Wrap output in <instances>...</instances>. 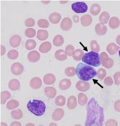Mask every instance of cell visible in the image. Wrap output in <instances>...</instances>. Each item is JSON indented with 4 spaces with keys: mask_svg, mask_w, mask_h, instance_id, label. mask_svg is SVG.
Wrapping results in <instances>:
<instances>
[{
    "mask_svg": "<svg viewBox=\"0 0 120 126\" xmlns=\"http://www.w3.org/2000/svg\"><path fill=\"white\" fill-rule=\"evenodd\" d=\"M86 126H102L103 125L104 116L103 109L94 98H91L87 105Z\"/></svg>",
    "mask_w": 120,
    "mask_h": 126,
    "instance_id": "cell-1",
    "label": "cell"
},
{
    "mask_svg": "<svg viewBox=\"0 0 120 126\" xmlns=\"http://www.w3.org/2000/svg\"><path fill=\"white\" fill-rule=\"evenodd\" d=\"M76 74L80 79L87 82L97 76L98 72L92 66L80 63L77 66Z\"/></svg>",
    "mask_w": 120,
    "mask_h": 126,
    "instance_id": "cell-2",
    "label": "cell"
},
{
    "mask_svg": "<svg viewBox=\"0 0 120 126\" xmlns=\"http://www.w3.org/2000/svg\"><path fill=\"white\" fill-rule=\"evenodd\" d=\"M27 108L33 114L40 116L43 115L46 110V105L43 101L37 99L30 100L27 104Z\"/></svg>",
    "mask_w": 120,
    "mask_h": 126,
    "instance_id": "cell-3",
    "label": "cell"
},
{
    "mask_svg": "<svg viewBox=\"0 0 120 126\" xmlns=\"http://www.w3.org/2000/svg\"><path fill=\"white\" fill-rule=\"evenodd\" d=\"M82 61L85 64L91 66L97 67L101 64V61L99 53L91 52L85 53L83 55Z\"/></svg>",
    "mask_w": 120,
    "mask_h": 126,
    "instance_id": "cell-4",
    "label": "cell"
},
{
    "mask_svg": "<svg viewBox=\"0 0 120 126\" xmlns=\"http://www.w3.org/2000/svg\"><path fill=\"white\" fill-rule=\"evenodd\" d=\"M72 9L77 14L85 13L88 10V6L83 2H78L72 4Z\"/></svg>",
    "mask_w": 120,
    "mask_h": 126,
    "instance_id": "cell-5",
    "label": "cell"
},
{
    "mask_svg": "<svg viewBox=\"0 0 120 126\" xmlns=\"http://www.w3.org/2000/svg\"><path fill=\"white\" fill-rule=\"evenodd\" d=\"M102 64L104 67L107 69L112 68L114 65V60L110 58L106 52H102L100 55Z\"/></svg>",
    "mask_w": 120,
    "mask_h": 126,
    "instance_id": "cell-6",
    "label": "cell"
},
{
    "mask_svg": "<svg viewBox=\"0 0 120 126\" xmlns=\"http://www.w3.org/2000/svg\"><path fill=\"white\" fill-rule=\"evenodd\" d=\"M10 70L11 73L14 75H20L22 74L24 71L23 65L20 62H15L12 64Z\"/></svg>",
    "mask_w": 120,
    "mask_h": 126,
    "instance_id": "cell-7",
    "label": "cell"
},
{
    "mask_svg": "<svg viewBox=\"0 0 120 126\" xmlns=\"http://www.w3.org/2000/svg\"><path fill=\"white\" fill-rule=\"evenodd\" d=\"M72 21L68 17H65L61 21L60 28L62 30L65 31H69L72 27Z\"/></svg>",
    "mask_w": 120,
    "mask_h": 126,
    "instance_id": "cell-8",
    "label": "cell"
},
{
    "mask_svg": "<svg viewBox=\"0 0 120 126\" xmlns=\"http://www.w3.org/2000/svg\"><path fill=\"white\" fill-rule=\"evenodd\" d=\"M76 89L81 92H86L90 88L89 83L86 81L79 80L76 85Z\"/></svg>",
    "mask_w": 120,
    "mask_h": 126,
    "instance_id": "cell-9",
    "label": "cell"
},
{
    "mask_svg": "<svg viewBox=\"0 0 120 126\" xmlns=\"http://www.w3.org/2000/svg\"><path fill=\"white\" fill-rule=\"evenodd\" d=\"M40 58V55L37 50H32L28 55V60L31 63L38 62Z\"/></svg>",
    "mask_w": 120,
    "mask_h": 126,
    "instance_id": "cell-10",
    "label": "cell"
},
{
    "mask_svg": "<svg viewBox=\"0 0 120 126\" xmlns=\"http://www.w3.org/2000/svg\"><path fill=\"white\" fill-rule=\"evenodd\" d=\"M95 31L97 35L102 36L106 34L107 32V28L103 24L98 23L95 27Z\"/></svg>",
    "mask_w": 120,
    "mask_h": 126,
    "instance_id": "cell-11",
    "label": "cell"
},
{
    "mask_svg": "<svg viewBox=\"0 0 120 126\" xmlns=\"http://www.w3.org/2000/svg\"><path fill=\"white\" fill-rule=\"evenodd\" d=\"M21 41H22V38L20 36L17 34H15L12 36L10 38L9 43L10 46L14 48L18 47L20 44Z\"/></svg>",
    "mask_w": 120,
    "mask_h": 126,
    "instance_id": "cell-12",
    "label": "cell"
},
{
    "mask_svg": "<svg viewBox=\"0 0 120 126\" xmlns=\"http://www.w3.org/2000/svg\"><path fill=\"white\" fill-rule=\"evenodd\" d=\"M42 85L41 80L40 77H35L30 81V86L33 89H40Z\"/></svg>",
    "mask_w": 120,
    "mask_h": 126,
    "instance_id": "cell-13",
    "label": "cell"
},
{
    "mask_svg": "<svg viewBox=\"0 0 120 126\" xmlns=\"http://www.w3.org/2000/svg\"><path fill=\"white\" fill-rule=\"evenodd\" d=\"M64 111L62 109H57L54 111L52 115V119L54 121H59L64 117Z\"/></svg>",
    "mask_w": 120,
    "mask_h": 126,
    "instance_id": "cell-14",
    "label": "cell"
},
{
    "mask_svg": "<svg viewBox=\"0 0 120 126\" xmlns=\"http://www.w3.org/2000/svg\"><path fill=\"white\" fill-rule=\"evenodd\" d=\"M44 92L45 94L48 98L51 99L55 98L57 94V90L55 88H53V87H46L44 90Z\"/></svg>",
    "mask_w": 120,
    "mask_h": 126,
    "instance_id": "cell-15",
    "label": "cell"
},
{
    "mask_svg": "<svg viewBox=\"0 0 120 126\" xmlns=\"http://www.w3.org/2000/svg\"><path fill=\"white\" fill-rule=\"evenodd\" d=\"M55 57L57 60L63 61L67 59V55L66 53L65 50L63 49H58L55 52Z\"/></svg>",
    "mask_w": 120,
    "mask_h": 126,
    "instance_id": "cell-16",
    "label": "cell"
},
{
    "mask_svg": "<svg viewBox=\"0 0 120 126\" xmlns=\"http://www.w3.org/2000/svg\"><path fill=\"white\" fill-rule=\"evenodd\" d=\"M56 77L52 74H47L44 76L43 81L44 83L46 85L53 84L56 82Z\"/></svg>",
    "mask_w": 120,
    "mask_h": 126,
    "instance_id": "cell-17",
    "label": "cell"
},
{
    "mask_svg": "<svg viewBox=\"0 0 120 126\" xmlns=\"http://www.w3.org/2000/svg\"><path fill=\"white\" fill-rule=\"evenodd\" d=\"M71 86V81L67 79H62L59 84V88L61 90H66Z\"/></svg>",
    "mask_w": 120,
    "mask_h": 126,
    "instance_id": "cell-18",
    "label": "cell"
},
{
    "mask_svg": "<svg viewBox=\"0 0 120 126\" xmlns=\"http://www.w3.org/2000/svg\"><path fill=\"white\" fill-rule=\"evenodd\" d=\"M8 86L11 91H17L20 88V82L17 79H12L9 82Z\"/></svg>",
    "mask_w": 120,
    "mask_h": 126,
    "instance_id": "cell-19",
    "label": "cell"
},
{
    "mask_svg": "<svg viewBox=\"0 0 120 126\" xmlns=\"http://www.w3.org/2000/svg\"><path fill=\"white\" fill-rule=\"evenodd\" d=\"M52 48V45L51 43L49 41L44 42V43H42L39 48V50H40V52L42 53H47Z\"/></svg>",
    "mask_w": 120,
    "mask_h": 126,
    "instance_id": "cell-20",
    "label": "cell"
},
{
    "mask_svg": "<svg viewBox=\"0 0 120 126\" xmlns=\"http://www.w3.org/2000/svg\"><path fill=\"white\" fill-rule=\"evenodd\" d=\"M92 23V18L90 15H84L81 18V23L84 27L88 26Z\"/></svg>",
    "mask_w": 120,
    "mask_h": 126,
    "instance_id": "cell-21",
    "label": "cell"
},
{
    "mask_svg": "<svg viewBox=\"0 0 120 126\" xmlns=\"http://www.w3.org/2000/svg\"><path fill=\"white\" fill-rule=\"evenodd\" d=\"M77 106V98L74 95H71L68 97L67 103V106L68 109L73 110L76 109Z\"/></svg>",
    "mask_w": 120,
    "mask_h": 126,
    "instance_id": "cell-22",
    "label": "cell"
},
{
    "mask_svg": "<svg viewBox=\"0 0 120 126\" xmlns=\"http://www.w3.org/2000/svg\"><path fill=\"white\" fill-rule=\"evenodd\" d=\"M119 49L120 47L117 46L114 43H110L108 45L106 48L107 52H108V53H109V54H110L111 55L115 54L118 52Z\"/></svg>",
    "mask_w": 120,
    "mask_h": 126,
    "instance_id": "cell-23",
    "label": "cell"
},
{
    "mask_svg": "<svg viewBox=\"0 0 120 126\" xmlns=\"http://www.w3.org/2000/svg\"><path fill=\"white\" fill-rule=\"evenodd\" d=\"M61 18L60 14L58 13H53L51 14L49 16V19L50 22L53 24H58Z\"/></svg>",
    "mask_w": 120,
    "mask_h": 126,
    "instance_id": "cell-24",
    "label": "cell"
},
{
    "mask_svg": "<svg viewBox=\"0 0 120 126\" xmlns=\"http://www.w3.org/2000/svg\"><path fill=\"white\" fill-rule=\"evenodd\" d=\"M120 25V20L119 18L116 17H112L109 19V26L112 29H118Z\"/></svg>",
    "mask_w": 120,
    "mask_h": 126,
    "instance_id": "cell-25",
    "label": "cell"
},
{
    "mask_svg": "<svg viewBox=\"0 0 120 126\" xmlns=\"http://www.w3.org/2000/svg\"><path fill=\"white\" fill-rule=\"evenodd\" d=\"M64 43V39L61 35H56L53 38V43L55 46L59 47L62 46Z\"/></svg>",
    "mask_w": 120,
    "mask_h": 126,
    "instance_id": "cell-26",
    "label": "cell"
},
{
    "mask_svg": "<svg viewBox=\"0 0 120 126\" xmlns=\"http://www.w3.org/2000/svg\"><path fill=\"white\" fill-rule=\"evenodd\" d=\"M49 37V33L44 30H39L37 32V38L39 40H45Z\"/></svg>",
    "mask_w": 120,
    "mask_h": 126,
    "instance_id": "cell-27",
    "label": "cell"
},
{
    "mask_svg": "<svg viewBox=\"0 0 120 126\" xmlns=\"http://www.w3.org/2000/svg\"><path fill=\"white\" fill-rule=\"evenodd\" d=\"M100 5L98 3H94L93 4L90 8V13L93 16H97L100 13L101 11Z\"/></svg>",
    "mask_w": 120,
    "mask_h": 126,
    "instance_id": "cell-28",
    "label": "cell"
},
{
    "mask_svg": "<svg viewBox=\"0 0 120 126\" xmlns=\"http://www.w3.org/2000/svg\"><path fill=\"white\" fill-rule=\"evenodd\" d=\"M110 18V15L107 11H103L102 13L99 17V20L101 24H106L108 22Z\"/></svg>",
    "mask_w": 120,
    "mask_h": 126,
    "instance_id": "cell-29",
    "label": "cell"
},
{
    "mask_svg": "<svg viewBox=\"0 0 120 126\" xmlns=\"http://www.w3.org/2000/svg\"><path fill=\"white\" fill-rule=\"evenodd\" d=\"M84 55L83 51L80 49H77L74 50L73 54V58L74 60L79 61L81 59H82V57Z\"/></svg>",
    "mask_w": 120,
    "mask_h": 126,
    "instance_id": "cell-30",
    "label": "cell"
},
{
    "mask_svg": "<svg viewBox=\"0 0 120 126\" xmlns=\"http://www.w3.org/2000/svg\"><path fill=\"white\" fill-rule=\"evenodd\" d=\"M19 102L16 99L11 100L8 102L6 107L8 110H12L19 106Z\"/></svg>",
    "mask_w": 120,
    "mask_h": 126,
    "instance_id": "cell-31",
    "label": "cell"
},
{
    "mask_svg": "<svg viewBox=\"0 0 120 126\" xmlns=\"http://www.w3.org/2000/svg\"><path fill=\"white\" fill-rule=\"evenodd\" d=\"M11 115L13 119L19 120L22 118L23 114L22 110L20 109H16L12 111L11 112Z\"/></svg>",
    "mask_w": 120,
    "mask_h": 126,
    "instance_id": "cell-32",
    "label": "cell"
},
{
    "mask_svg": "<svg viewBox=\"0 0 120 126\" xmlns=\"http://www.w3.org/2000/svg\"><path fill=\"white\" fill-rule=\"evenodd\" d=\"M78 97V103L80 105L82 106L85 105L88 101V98L87 95L83 93H80Z\"/></svg>",
    "mask_w": 120,
    "mask_h": 126,
    "instance_id": "cell-33",
    "label": "cell"
},
{
    "mask_svg": "<svg viewBox=\"0 0 120 126\" xmlns=\"http://www.w3.org/2000/svg\"><path fill=\"white\" fill-rule=\"evenodd\" d=\"M11 97V94L7 91H2L1 93V104L2 105L4 104L7 100Z\"/></svg>",
    "mask_w": 120,
    "mask_h": 126,
    "instance_id": "cell-34",
    "label": "cell"
},
{
    "mask_svg": "<svg viewBox=\"0 0 120 126\" xmlns=\"http://www.w3.org/2000/svg\"><path fill=\"white\" fill-rule=\"evenodd\" d=\"M90 46L92 52L98 53L100 51V47L98 42L95 40H92L90 43Z\"/></svg>",
    "mask_w": 120,
    "mask_h": 126,
    "instance_id": "cell-35",
    "label": "cell"
},
{
    "mask_svg": "<svg viewBox=\"0 0 120 126\" xmlns=\"http://www.w3.org/2000/svg\"><path fill=\"white\" fill-rule=\"evenodd\" d=\"M36 46V42L34 40L29 39L26 40L25 45V47L27 50H32L34 49Z\"/></svg>",
    "mask_w": 120,
    "mask_h": 126,
    "instance_id": "cell-36",
    "label": "cell"
},
{
    "mask_svg": "<svg viewBox=\"0 0 120 126\" xmlns=\"http://www.w3.org/2000/svg\"><path fill=\"white\" fill-rule=\"evenodd\" d=\"M66 103V99L64 96L59 95L56 98L55 104L58 106H64Z\"/></svg>",
    "mask_w": 120,
    "mask_h": 126,
    "instance_id": "cell-37",
    "label": "cell"
},
{
    "mask_svg": "<svg viewBox=\"0 0 120 126\" xmlns=\"http://www.w3.org/2000/svg\"><path fill=\"white\" fill-rule=\"evenodd\" d=\"M65 74L68 77H73L76 74V69L74 67H69L65 69Z\"/></svg>",
    "mask_w": 120,
    "mask_h": 126,
    "instance_id": "cell-38",
    "label": "cell"
},
{
    "mask_svg": "<svg viewBox=\"0 0 120 126\" xmlns=\"http://www.w3.org/2000/svg\"><path fill=\"white\" fill-rule=\"evenodd\" d=\"M38 26L40 27V28H44L46 29L49 27L50 24L49 22H48V20L45 19H39L37 23Z\"/></svg>",
    "mask_w": 120,
    "mask_h": 126,
    "instance_id": "cell-39",
    "label": "cell"
},
{
    "mask_svg": "<svg viewBox=\"0 0 120 126\" xmlns=\"http://www.w3.org/2000/svg\"><path fill=\"white\" fill-rule=\"evenodd\" d=\"M19 54L17 50L15 49H12L9 51L7 54V56L9 59L15 60L19 57Z\"/></svg>",
    "mask_w": 120,
    "mask_h": 126,
    "instance_id": "cell-40",
    "label": "cell"
},
{
    "mask_svg": "<svg viewBox=\"0 0 120 126\" xmlns=\"http://www.w3.org/2000/svg\"><path fill=\"white\" fill-rule=\"evenodd\" d=\"M36 32L34 29L28 28L25 31V35L28 38H33L36 35Z\"/></svg>",
    "mask_w": 120,
    "mask_h": 126,
    "instance_id": "cell-41",
    "label": "cell"
},
{
    "mask_svg": "<svg viewBox=\"0 0 120 126\" xmlns=\"http://www.w3.org/2000/svg\"><path fill=\"white\" fill-rule=\"evenodd\" d=\"M74 52V47L72 45H68L65 48V52L66 54L69 56H71L73 54Z\"/></svg>",
    "mask_w": 120,
    "mask_h": 126,
    "instance_id": "cell-42",
    "label": "cell"
},
{
    "mask_svg": "<svg viewBox=\"0 0 120 126\" xmlns=\"http://www.w3.org/2000/svg\"><path fill=\"white\" fill-rule=\"evenodd\" d=\"M106 71L103 68H100L98 71V77L100 79H103L106 76Z\"/></svg>",
    "mask_w": 120,
    "mask_h": 126,
    "instance_id": "cell-43",
    "label": "cell"
},
{
    "mask_svg": "<svg viewBox=\"0 0 120 126\" xmlns=\"http://www.w3.org/2000/svg\"><path fill=\"white\" fill-rule=\"evenodd\" d=\"M35 24V20L32 18H29L25 20V25L27 27H32Z\"/></svg>",
    "mask_w": 120,
    "mask_h": 126,
    "instance_id": "cell-44",
    "label": "cell"
},
{
    "mask_svg": "<svg viewBox=\"0 0 120 126\" xmlns=\"http://www.w3.org/2000/svg\"><path fill=\"white\" fill-rule=\"evenodd\" d=\"M114 79L115 80V84L119 85L120 84V72H117L114 75Z\"/></svg>",
    "mask_w": 120,
    "mask_h": 126,
    "instance_id": "cell-45",
    "label": "cell"
},
{
    "mask_svg": "<svg viewBox=\"0 0 120 126\" xmlns=\"http://www.w3.org/2000/svg\"><path fill=\"white\" fill-rule=\"evenodd\" d=\"M113 83V80L112 79V77L110 76L107 77L106 79H104V83L105 84V85H106L107 86L112 85Z\"/></svg>",
    "mask_w": 120,
    "mask_h": 126,
    "instance_id": "cell-46",
    "label": "cell"
},
{
    "mask_svg": "<svg viewBox=\"0 0 120 126\" xmlns=\"http://www.w3.org/2000/svg\"><path fill=\"white\" fill-rule=\"evenodd\" d=\"M106 126H118V122H116V120L114 119H109L106 122V124H105Z\"/></svg>",
    "mask_w": 120,
    "mask_h": 126,
    "instance_id": "cell-47",
    "label": "cell"
},
{
    "mask_svg": "<svg viewBox=\"0 0 120 126\" xmlns=\"http://www.w3.org/2000/svg\"><path fill=\"white\" fill-rule=\"evenodd\" d=\"M114 109L118 112H120V100H117L114 104Z\"/></svg>",
    "mask_w": 120,
    "mask_h": 126,
    "instance_id": "cell-48",
    "label": "cell"
},
{
    "mask_svg": "<svg viewBox=\"0 0 120 126\" xmlns=\"http://www.w3.org/2000/svg\"><path fill=\"white\" fill-rule=\"evenodd\" d=\"M6 52V49L5 48L4 46L3 45H1V55L3 56L5 54Z\"/></svg>",
    "mask_w": 120,
    "mask_h": 126,
    "instance_id": "cell-49",
    "label": "cell"
},
{
    "mask_svg": "<svg viewBox=\"0 0 120 126\" xmlns=\"http://www.w3.org/2000/svg\"><path fill=\"white\" fill-rule=\"evenodd\" d=\"M22 125H21L19 121H13L10 124V126H21Z\"/></svg>",
    "mask_w": 120,
    "mask_h": 126,
    "instance_id": "cell-50",
    "label": "cell"
},
{
    "mask_svg": "<svg viewBox=\"0 0 120 126\" xmlns=\"http://www.w3.org/2000/svg\"><path fill=\"white\" fill-rule=\"evenodd\" d=\"M73 21L75 23H78L79 21V16H77V15H75L73 16Z\"/></svg>",
    "mask_w": 120,
    "mask_h": 126,
    "instance_id": "cell-51",
    "label": "cell"
},
{
    "mask_svg": "<svg viewBox=\"0 0 120 126\" xmlns=\"http://www.w3.org/2000/svg\"><path fill=\"white\" fill-rule=\"evenodd\" d=\"M116 43L120 46V34L118 35L116 38Z\"/></svg>",
    "mask_w": 120,
    "mask_h": 126,
    "instance_id": "cell-52",
    "label": "cell"
},
{
    "mask_svg": "<svg viewBox=\"0 0 120 126\" xmlns=\"http://www.w3.org/2000/svg\"><path fill=\"white\" fill-rule=\"evenodd\" d=\"M35 125L34 124H32V123H29V124H26L25 126H34Z\"/></svg>",
    "mask_w": 120,
    "mask_h": 126,
    "instance_id": "cell-53",
    "label": "cell"
},
{
    "mask_svg": "<svg viewBox=\"0 0 120 126\" xmlns=\"http://www.w3.org/2000/svg\"><path fill=\"white\" fill-rule=\"evenodd\" d=\"M1 126H7L8 125L7 124H5V123H4V122H1Z\"/></svg>",
    "mask_w": 120,
    "mask_h": 126,
    "instance_id": "cell-54",
    "label": "cell"
},
{
    "mask_svg": "<svg viewBox=\"0 0 120 126\" xmlns=\"http://www.w3.org/2000/svg\"><path fill=\"white\" fill-rule=\"evenodd\" d=\"M49 126H57V125L55 123L52 122V123H51V124H49Z\"/></svg>",
    "mask_w": 120,
    "mask_h": 126,
    "instance_id": "cell-55",
    "label": "cell"
},
{
    "mask_svg": "<svg viewBox=\"0 0 120 126\" xmlns=\"http://www.w3.org/2000/svg\"><path fill=\"white\" fill-rule=\"evenodd\" d=\"M119 56H120V50L119 51Z\"/></svg>",
    "mask_w": 120,
    "mask_h": 126,
    "instance_id": "cell-56",
    "label": "cell"
}]
</instances>
